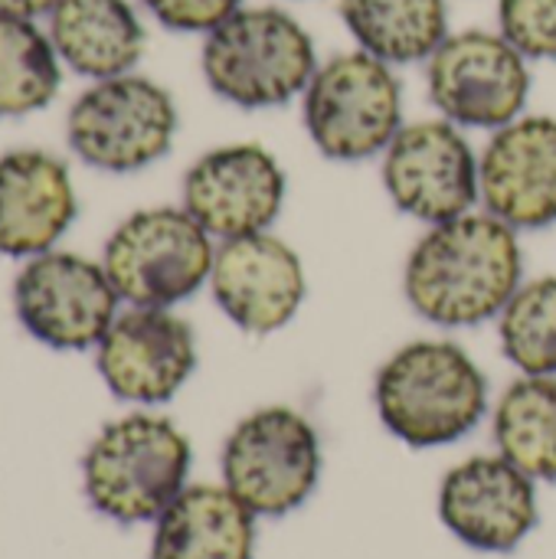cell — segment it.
I'll list each match as a JSON object with an SVG mask.
<instances>
[{
	"instance_id": "obj_1",
	"label": "cell",
	"mask_w": 556,
	"mask_h": 559,
	"mask_svg": "<svg viewBox=\"0 0 556 559\" xmlns=\"http://www.w3.org/2000/svg\"><path fill=\"white\" fill-rule=\"evenodd\" d=\"M524 282L518 229L472 210L426 226L403 265L410 308L436 328H478L495 321Z\"/></svg>"
},
{
	"instance_id": "obj_2",
	"label": "cell",
	"mask_w": 556,
	"mask_h": 559,
	"mask_svg": "<svg viewBox=\"0 0 556 559\" xmlns=\"http://www.w3.org/2000/svg\"><path fill=\"white\" fill-rule=\"evenodd\" d=\"M380 423L413 449L465 439L488 409V380L456 341H413L377 373Z\"/></svg>"
},
{
	"instance_id": "obj_3",
	"label": "cell",
	"mask_w": 556,
	"mask_h": 559,
	"mask_svg": "<svg viewBox=\"0 0 556 559\" xmlns=\"http://www.w3.org/2000/svg\"><path fill=\"white\" fill-rule=\"evenodd\" d=\"M318 49L298 16L282 7H239L203 36L200 69L213 95L236 108H282L301 98Z\"/></svg>"
},
{
	"instance_id": "obj_4",
	"label": "cell",
	"mask_w": 556,
	"mask_h": 559,
	"mask_svg": "<svg viewBox=\"0 0 556 559\" xmlns=\"http://www.w3.org/2000/svg\"><path fill=\"white\" fill-rule=\"evenodd\" d=\"M190 442L164 416L131 413L108 423L82 459L88 504L115 524L157 521L187 488Z\"/></svg>"
},
{
	"instance_id": "obj_5",
	"label": "cell",
	"mask_w": 556,
	"mask_h": 559,
	"mask_svg": "<svg viewBox=\"0 0 556 559\" xmlns=\"http://www.w3.org/2000/svg\"><path fill=\"white\" fill-rule=\"evenodd\" d=\"M301 121L328 160L380 157L406 124L397 66L364 49L324 59L301 92Z\"/></svg>"
},
{
	"instance_id": "obj_6",
	"label": "cell",
	"mask_w": 556,
	"mask_h": 559,
	"mask_svg": "<svg viewBox=\"0 0 556 559\" xmlns=\"http://www.w3.org/2000/svg\"><path fill=\"white\" fill-rule=\"evenodd\" d=\"M216 239L184 206H147L125 216L105 239L102 269L118 298L174 308L210 285Z\"/></svg>"
},
{
	"instance_id": "obj_7",
	"label": "cell",
	"mask_w": 556,
	"mask_h": 559,
	"mask_svg": "<svg viewBox=\"0 0 556 559\" xmlns=\"http://www.w3.org/2000/svg\"><path fill=\"white\" fill-rule=\"evenodd\" d=\"M177 134L174 95L147 75L92 82L69 108L66 138L79 160L105 174H134L161 160Z\"/></svg>"
},
{
	"instance_id": "obj_8",
	"label": "cell",
	"mask_w": 556,
	"mask_h": 559,
	"mask_svg": "<svg viewBox=\"0 0 556 559\" xmlns=\"http://www.w3.org/2000/svg\"><path fill=\"white\" fill-rule=\"evenodd\" d=\"M318 478L321 439L288 406H265L246 416L223 445V485L256 518L292 514L311 498Z\"/></svg>"
},
{
	"instance_id": "obj_9",
	"label": "cell",
	"mask_w": 556,
	"mask_h": 559,
	"mask_svg": "<svg viewBox=\"0 0 556 559\" xmlns=\"http://www.w3.org/2000/svg\"><path fill=\"white\" fill-rule=\"evenodd\" d=\"M531 59L498 29L449 33L426 59V88L439 118L459 128L498 131L521 118L531 98Z\"/></svg>"
},
{
	"instance_id": "obj_10",
	"label": "cell",
	"mask_w": 556,
	"mask_h": 559,
	"mask_svg": "<svg viewBox=\"0 0 556 559\" xmlns=\"http://www.w3.org/2000/svg\"><path fill=\"white\" fill-rule=\"evenodd\" d=\"M383 190L393 206L426 226L478 210V154L465 128L446 118L410 121L380 154Z\"/></svg>"
},
{
	"instance_id": "obj_11",
	"label": "cell",
	"mask_w": 556,
	"mask_h": 559,
	"mask_svg": "<svg viewBox=\"0 0 556 559\" xmlns=\"http://www.w3.org/2000/svg\"><path fill=\"white\" fill-rule=\"evenodd\" d=\"M118 292L102 269L75 252L33 255L13 282V308L20 324L52 350L98 347L118 318Z\"/></svg>"
},
{
	"instance_id": "obj_12",
	"label": "cell",
	"mask_w": 556,
	"mask_h": 559,
	"mask_svg": "<svg viewBox=\"0 0 556 559\" xmlns=\"http://www.w3.org/2000/svg\"><path fill=\"white\" fill-rule=\"evenodd\" d=\"M288 193L282 160L256 141L220 144L184 174V210L216 239L269 233Z\"/></svg>"
},
{
	"instance_id": "obj_13",
	"label": "cell",
	"mask_w": 556,
	"mask_h": 559,
	"mask_svg": "<svg viewBox=\"0 0 556 559\" xmlns=\"http://www.w3.org/2000/svg\"><path fill=\"white\" fill-rule=\"evenodd\" d=\"M95 364L118 400L167 403L197 370V337L174 308L128 305L98 341Z\"/></svg>"
},
{
	"instance_id": "obj_14",
	"label": "cell",
	"mask_w": 556,
	"mask_h": 559,
	"mask_svg": "<svg viewBox=\"0 0 556 559\" xmlns=\"http://www.w3.org/2000/svg\"><path fill=\"white\" fill-rule=\"evenodd\" d=\"M210 292L246 334H275L295 321L308 295L301 255L272 229L216 242Z\"/></svg>"
},
{
	"instance_id": "obj_15",
	"label": "cell",
	"mask_w": 556,
	"mask_h": 559,
	"mask_svg": "<svg viewBox=\"0 0 556 559\" xmlns=\"http://www.w3.org/2000/svg\"><path fill=\"white\" fill-rule=\"evenodd\" d=\"M482 210L511 229L556 223V118L521 115L492 131L478 154Z\"/></svg>"
},
{
	"instance_id": "obj_16",
	"label": "cell",
	"mask_w": 556,
	"mask_h": 559,
	"mask_svg": "<svg viewBox=\"0 0 556 559\" xmlns=\"http://www.w3.org/2000/svg\"><path fill=\"white\" fill-rule=\"evenodd\" d=\"M439 518L465 547L511 554L537 527L534 478L501 452L475 455L442 478Z\"/></svg>"
},
{
	"instance_id": "obj_17",
	"label": "cell",
	"mask_w": 556,
	"mask_h": 559,
	"mask_svg": "<svg viewBox=\"0 0 556 559\" xmlns=\"http://www.w3.org/2000/svg\"><path fill=\"white\" fill-rule=\"evenodd\" d=\"M79 210L69 167L46 151L0 157V255L33 259L49 252Z\"/></svg>"
},
{
	"instance_id": "obj_18",
	"label": "cell",
	"mask_w": 556,
	"mask_h": 559,
	"mask_svg": "<svg viewBox=\"0 0 556 559\" xmlns=\"http://www.w3.org/2000/svg\"><path fill=\"white\" fill-rule=\"evenodd\" d=\"M256 514L226 485L184 488L154 521L151 559H252Z\"/></svg>"
},
{
	"instance_id": "obj_19",
	"label": "cell",
	"mask_w": 556,
	"mask_h": 559,
	"mask_svg": "<svg viewBox=\"0 0 556 559\" xmlns=\"http://www.w3.org/2000/svg\"><path fill=\"white\" fill-rule=\"evenodd\" d=\"M59 59L85 79L125 75L144 56V23L128 0H59L49 13Z\"/></svg>"
},
{
	"instance_id": "obj_20",
	"label": "cell",
	"mask_w": 556,
	"mask_h": 559,
	"mask_svg": "<svg viewBox=\"0 0 556 559\" xmlns=\"http://www.w3.org/2000/svg\"><path fill=\"white\" fill-rule=\"evenodd\" d=\"M357 49L390 62H426L449 36L446 0H338Z\"/></svg>"
},
{
	"instance_id": "obj_21",
	"label": "cell",
	"mask_w": 556,
	"mask_h": 559,
	"mask_svg": "<svg viewBox=\"0 0 556 559\" xmlns=\"http://www.w3.org/2000/svg\"><path fill=\"white\" fill-rule=\"evenodd\" d=\"M495 442L534 481H556V377H521L505 390Z\"/></svg>"
},
{
	"instance_id": "obj_22",
	"label": "cell",
	"mask_w": 556,
	"mask_h": 559,
	"mask_svg": "<svg viewBox=\"0 0 556 559\" xmlns=\"http://www.w3.org/2000/svg\"><path fill=\"white\" fill-rule=\"evenodd\" d=\"M59 52L33 20L0 16V115L16 118L46 108L62 82Z\"/></svg>"
},
{
	"instance_id": "obj_23",
	"label": "cell",
	"mask_w": 556,
	"mask_h": 559,
	"mask_svg": "<svg viewBox=\"0 0 556 559\" xmlns=\"http://www.w3.org/2000/svg\"><path fill=\"white\" fill-rule=\"evenodd\" d=\"M498 337L524 377H556V275L521 282L498 314Z\"/></svg>"
},
{
	"instance_id": "obj_24",
	"label": "cell",
	"mask_w": 556,
	"mask_h": 559,
	"mask_svg": "<svg viewBox=\"0 0 556 559\" xmlns=\"http://www.w3.org/2000/svg\"><path fill=\"white\" fill-rule=\"evenodd\" d=\"M498 33L531 62L556 59V0H498Z\"/></svg>"
},
{
	"instance_id": "obj_25",
	"label": "cell",
	"mask_w": 556,
	"mask_h": 559,
	"mask_svg": "<svg viewBox=\"0 0 556 559\" xmlns=\"http://www.w3.org/2000/svg\"><path fill=\"white\" fill-rule=\"evenodd\" d=\"M144 10L174 33H210L233 16L242 0H141Z\"/></svg>"
},
{
	"instance_id": "obj_26",
	"label": "cell",
	"mask_w": 556,
	"mask_h": 559,
	"mask_svg": "<svg viewBox=\"0 0 556 559\" xmlns=\"http://www.w3.org/2000/svg\"><path fill=\"white\" fill-rule=\"evenodd\" d=\"M59 0H0V16H20V20H36L43 13H52Z\"/></svg>"
}]
</instances>
